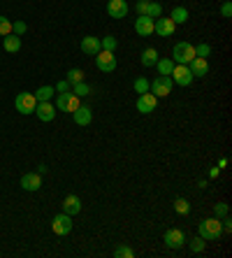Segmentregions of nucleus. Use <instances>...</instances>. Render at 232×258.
I'll return each mask as SVG.
<instances>
[{
    "label": "nucleus",
    "instance_id": "f257e3e1",
    "mask_svg": "<svg viewBox=\"0 0 232 258\" xmlns=\"http://www.w3.org/2000/svg\"><path fill=\"white\" fill-rule=\"evenodd\" d=\"M195 58V47L191 42H179L172 49V60L174 63H181V66H188L191 60Z\"/></svg>",
    "mask_w": 232,
    "mask_h": 258
},
{
    "label": "nucleus",
    "instance_id": "f03ea898",
    "mask_svg": "<svg viewBox=\"0 0 232 258\" xmlns=\"http://www.w3.org/2000/svg\"><path fill=\"white\" fill-rule=\"evenodd\" d=\"M220 233H223V226H220V219H204L200 223V237L202 240H218Z\"/></svg>",
    "mask_w": 232,
    "mask_h": 258
},
{
    "label": "nucleus",
    "instance_id": "7ed1b4c3",
    "mask_svg": "<svg viewBox=\"0 0 232 258\" xmlns=\"http://www.w3.org/2000/svg\"><path fill=\"white\" fill-rule=\"evenodd\" d=\"M172 86H174L172 77H170V75H161V77H156L153 82H151L149 89H151V93H153L156 98H165V96L172 93Z\"/></svg>",
    "mask_w": 232,
    "mask_h": 258
},
{
    "label": "nucleus",
    "instance_id": "20e7f679",
    "mask_svg": "<svg viewBox=\"0 0 232 258\" xmlns=\"http://www.w3.org/2000/svg\"><path fill=\"white\" fill-rule=\"evenodd\" d=\"M14 105H17V109L21 112V114H33V112H35V107H37L35 93H28V91L19 93V96L14 98Z\"/></svg>",
    "mask_w": 232,
    "mask_h": 258
},
{
    "label": "nucleus",
    "instance_id": "39448f33",
    "mask_svg": "<svg viewBox=\"0 0 232 258\" xmlns=\"http://www.w3.org/2000/svg\"><path fill=\"white\" fill-rule=\"evenodd\" d=\"M96 66H98V70H102V72H112L114 68H116V56H114V51L100 49L96 54Z\"/></svg>",
    "mask_w": 232,
    "mask_h": 258
},
{
    "label": "nucleus",
    "instance_id": "423d86ee",
    "mask_svg": "<svg viewBox=\"0 0 232 258\" xmlns=\"http://www.w3.org/2000/svg\"><path fill=\"white\" fill-rule=\"evenodd\" d=\"M56 107H58L60 112H67V114H70V112H74V109L79 107V98L74 96V93H70V91H67V93H58Z\"/></svg>",
    "mask_w": 232,
    "mask_h": 258
},
{
    "label": "nucleus",
    "instance_id": "0eeeda50",
    "mask_svg": "<svg viewBox=\"0 0 232 258\" xmlns=\"http://www.w3.org/2000/svg\"><path fill=\"white\" fill-rule=\"evenodd\" d=\"M170 77H172V82L174 84H179V86H188L193 82V72L188 70V66H181V63H177V66H174V70H172V75H170Z\"/></svg>",
    "mask_w": 232,
    "mask_h": 258
},
{
    "label": "nucleus",
    "instance_id": "6e6552de",
    "mask_svg": "<svg viewBox=\"0 0 232 258\" xmlns=\"http://www.w3.org/2000/svg\"><path fill=\"white\" fill-rule=\"evenodd\" d=\"M156 105H158V98L153 96V93H139V98H137V112H142V114H151L156 109Z\"/></svg>",
    "mask_w": 232,
    "mask_h": 258
},
{
    "label": "nucleus",
    "instance_id": "1a4fd4ad",
    "mask_svg": "<svg viewBox=\"0 0 232 258\" xmlns=\"http://www.w3.org/2000/svg\"><path fill=\"white\" fill-rule=\"evenodd\" d=\"M51 230H54L56 235H67L72 230V216L70 214H58L54 216V221H51Z\"/></svg>",
    "mask_w": 232,
    "mask_h": 258
},
{
    "label": "nucleus",
    "instance_id": "9d476101",
    "mask_svg": "<svg viewBox=\"0 0 232 258\" xmlns=\"http://www.w3.org/2000/svg\"><path fill=\"white\" fill-rule=\"evenodd\" d=\"M174 28H177V24H174L172 19H165V17H158L153 21V33H158L161 37H170L174 33Z\"/></svg>",
    "mask_w": 232,
    "mask_h": 258
},
{
    "label": "nucleus",
    "instance_id": "9b49d317",
    "mask_svg": "<svg viewBox=\"0 0 232 258\" xmlns=\"http://www.w3.org/2000/svg\"><path fill=\"white\" fill-rule=\"evenodd\" d=\"M165 244L170 246V249H181V246L186 244V235L179 228H170L165 233Z\"/></svg>",
    "mask_w": 232,
    "mask_h": 258
},
{
    "label": "nucleus",
    "instance_id": "f8f14e48",
    "mask_svg": "<svg viewBox=\"0 0 232 258\" xmlns=\"http://www.w3.org/2000/svg\"><path fill=\"white\" fill-rule=\"evenodd\" d=\"M153 21L156 19L146 17V14H139V19L135 21V33L137 35H142V37L151 35V33H153Z\"/></svg>",
    "mask_w": 232,
    "mask_h": 258
},
{
    "label": "nucleus",
    "instance_id": "ddd939ff",
    "mask_svg": "<svg viewBox=\"0 0 232 258\" xmlns=\"http://www.w3.org/2000/svg\"><path fill=\"white\" fill-rule=\"evenodd\" d=\"M107 14L112 19H125V14H128V3H125V0H109Z\"/></svg>",
    "mask_w": 232,
    "mask_h": 258
},
{
    "label": "nucleus",
    "instance_id": "4468645a",
    "mask_svg": "<svg viewBox=\"0 0 232 258\" xmlns=\"http://www.w3.org/2000/svg\"><path fill=\"white\" fill-rule=\"evenodd\" d=\"M21 188L24 191H40L42 188V177L40 172H28L21 177Z\"/></svg>",
    "mask_w": 232,
    "mask_h": 258
},
{
    "label": "nucleus",
    "instance_id": "2eb2a0df",
    "mask_svg": "<svg viewBox=\"0 0 232 258\" xmlns=\"http://www.w3.org/2000/svg\"><path fill=\"white\" fill-rule=\"evenodd\" d=\"M35 114L40 116V121H54V116H56V107L51 105V100H47V102H37Z\"/></svg>",
    "mask_w": 232,
    "mask_h": 258
},
{
    "label": "nucleus",
    "instance_id": "dca6fc26",
    "mask_svg": "<svg viewBox=\"0 0 232 258\" xmlns=\"http://www.w3.org/2000/svg\"><path fill=\"white\" fill-rule=\"evenodd\" d=\"M72 119H74V123H77V126H89L91 121H93V112H91L89 107L79 105V107L72 112Z\"/></svg>",
    "mask_w": 232,
    "mask_h": 258
},
{
    "label": "nucleus",
    "instance_id": "f3484780",
    "mask_svg": "<svg viewBox=\"0 0 232 258\" xmlns=\"http://www.w3.org/2000/svg\"><path fill=\"white\" fill-rule=\"evenodd\" d=\"M188 70L193 72V77H204L209 72V63L207 58H200V56H195V58L188 63Z\"/></svg>",
    "mask_w": 232,
    "mask_h": 258
},
{
    "label": "nucleus",
    "instance_id": "a211bd4d",
    "mask_svg": "<svg viewBox=\"0 0 232 258\" xmlns=\"http://www.w3.org/2000/svg\"><path fill=\"white\" fill-rule=\"evenodd\" d=\"M102 49V44H100V37H93V35H89V37H84L82 40V51L84 54H89V56H96L98 51Z\"/></svg>",
    "mask_w": 232,
    "mask_h": 258
},
{
    "label": "nucleus",
    "instance_id": "6ab92c4d",
    "mask_svg": "<svg viewBox=\"0 0 232 258\" xmlns=\"http://www.w3.org/2000/svg\"><path fill=\"white\" fill-rule=\"evenodd\" d=\"M63 212L65 214H79L82 212V200L77 198V196H67L65 200H63Z\"/></svg>",
    "mask_w": 232,
    "mask_h": 258
},
{
    "label": "nucleus",
    "instance_id": "aec40b11",
    "mask_svg": "<svg viewBox=\"0 0 232 258\" xmlns=\"http://www.w3.org/2000/svg\"><path fill=\"white\" fill-rule=\"evenodd\" d=\"M3 47H5V51H10V54H17L19 49H21V37L10 33V35H5V40H3Z\"/></svg>",
    "mask_w": 232,
    "mask_h": 258
},
{
    "label": "nucleus",
    "instance_id": "412c9836",
    "mask_svg": "<svg viewBox=\"0 0 232 258\" xmlns=\"http://www.w3.org/2000/svg\"><path fill=\"white\" fill-rule=\"evenodd\" d=\"M156 60H158V51H156L153 47H146L142 51V66L144 68H151V66H156Z\"/></svg>",
    "mask_w": 232,
    "mask_h": 258
},
{
    "label": "nucleus",
    "instance_id": "4be33fe9",
    "mask_svg": "<svg viewBox=\"0 0 232 258\" xmlns=\"http://www.w3.org/2000/svg\"><path fill=\"white\" fill-rule=\"evenodd\" d=\"M174 66H177V63H174L172 58H158V60H156V68H158V72H161V75H172Z\"/></svg>",
    "mask_w": 232,
    "mask_h": 258
},
{
    "label": "nucleus",
    "instance_id": "5701e85b",
    "mask_svg": "<svg viewBox=\"0 0 232 258\" xmlns=\"http://www.w3.org/2000/svg\"><path fill=\"white\" fill-rule=\"evenodd\" d=\"M170 19H172L174 24H186V21H188V10H186V7H174Z\"/></svg>",
    "mask_w": 232,
    "mask_h": 258
},
{
    "label": "nucleus",
    "instance_id": "b1692460",
    "mask_svg": "<svg viewBox=\"0 0 232 258\" xmlns=\"http://www.w3.org/2000/svg\"><path fill=\"white\" fill-rule=\"evenodd\" d=\"M56 91L51 89V86H42V89H37L35 91V100L37 102H47V100H51V96H54Z\"/></svg>",
    "mask_w": 232,
    "mask_h": 258
},
{
    "label": "nucleus",
    "instance_id": "393cba45",
    "mask_svg": "<svg viewBox=\"0 0 232 258\" xmlns=\"http://www.w3.org/2000/svg\"><path fill=\"white\" fill-rule=\"evenodd\" d=\"M146 17H151V19L163 17V5H161V3H156V0H149V7H146Z\"/></svg>",
    "mask_w": 232,
    "mask_h": 258
},
{
    "label": "nucleus",
    "instance_id": "a878e982",
    "mask_svg": "<svg viewBox=\"0 0 232 258\" xmlns=\"http://www.w3.org/2000/svg\"><path fill=\"white\" fill-rule=\"evenodd\" d=\"M72 93L77 98H86L91 96V86L86 84V82H79V84H72Z\"/></svg>",
    "mask_w": 232,
    "mask_h": 258
},
{
    "label": "nucleus",
    "instance_id": "bb28decb",
    "mask_svg": "<svg viewBox=\"0 0 232 258\" xmlns=\"http://www.w3.org/2000/svg\"><path fill=\"white\" fill-rule=\"evenodd\" d=\"M67 84H79V82H84V70H79V68H72L70 72H67Z\"/></svg>",
    "mask_w": 232,
    "mask_h": 258
},
{
    "label": "nucleus",
    "instance_id": "cd10ccee",
    "mask_svg": "<svg viewBox=\"0 0 232 258\" xmlns=\"http://www.w3.org/2000/svg\"><path fill=\"white\" fill-rule=\"evenodd\" d=\"M174 210H177V214H188V212H191V205H188V200L177 198L174 200Z\"/></svg>",
    "mask_w": 232,
    "mask_h": 258
},
{
    "label": "nucleus",
    "instance_id": "c85d7f7f",
    "mask_svg": "<svg viewBox=\"0 0 232 258\" xmlns=\"http://www.w3.org/2000/svg\"><path fill=\"white\" fill-rule=\"evenodd\" d=\"M100 44H102V49H107V51H114V49L119 47V42H116V37H114V35L102 37V40H100Z\"/></svg>",
    "mask_w": 232,
    "mask_h": 258
},
{
    "label": "nucleus",
    "instance_id": "c756f323",
    "mask_svg": "<svg viewBox=\"0 0 232 258\" xmlns=\"http://www.w3.org/2000/svg\"><path fill=\"white\" fill-rule=\"evenodd\" d=\"M114 256L116 258H132L135 251H132L130 246H116V249H114Z\"/></svg>",
    "mask_w": 232,
    "mask_h": 258
},
{
    "label": "nucleus",
    "instance_id": "7c9ffc66",
    "mask_svg": "<svg viewBox=\"0 0 232 258\" xmlns=\"http://www.w3.org/2000/svg\"><path fill=\"white\" fill-rule=\"evenodd\" d=\"M12 33V21L7 17H0V35L5 37V35H10Z\"/></svg>",
    "mask_w": 232,
    "mask_h": 258
},
{
    "label": "nucleus",
    "instance_id": "2f4dec72",
    "mask_svg": "<svg viewBox=\"0 0 232 258\" xmlns=\"http://www.w3.org/2000/svg\"><path fill=\"white\" fill-rule=\"evenodd\" d=\"M202 249H204V240H202V237H200V235H197V237H193V240H191V251L193 253H200Z\"/></svg>",
    "mask_w": 232,
    "mask_h": 258
},
{
    "label": "nucleus",
    "instance_id": "473e14b6",
    "mask_svg": "<svg viewBox=\"0 0 232 258\" xmlns=\"http://www.w3.org/2000/svg\"><path fill=\"white\" fill-rule=\"evenodd\" d=\"M132 86H135V91H137V93H146V91H149V82H146V79H144V77L135 79V84H132Z\"/></svg>",
    "mask_w": 232,
    "mask_h": 258
},
{
    "label": "nucleus",
    "instance_id": "72a5a7b5",
    "mask_svg": "<svg viewBox=\"0 0 232 258\" xmlns=\"http://www.w3.org/2000/svg\"><path fill=\"white\" fill-rule=\"evenodd\" d=\"M211 54V47H209V44H197L195 47V56H200V58H207V56Z\"/></svg>",
    "mask_w": 232,
    "mask_h": 258
},
{
    "label": "nucleus",
    "instance_id": "f704fd0d",
    "mask_svg": "<svg viewBox=\"0 0 232 258\" xmlns=\"http://www.w3.org/2000/svg\"><path fill=\"white\" fill-rule=\"evenodd\" d=\"M26 30H28L26 21H14V24H12V33H14V35H24Z\"/></svg>",
    "mask_w": 232,
    "mask_h": 258
},
{
    "label": "nucleus",
    "instance_id": "c9c22d12",
    "mask_svg": "<svg viewBox=\"0 0 232 258\" xmlns=\"http://www.w3.org/2000/svg\"><path fill=\"white\" fill-rule=\"evenodd\" d=\"M214 212H216V216H218V219H223V216H227V205L225 203L214 205Z\"/></svg>",
    "mask_w": 232,
    "mask_h": 258
},
{
    "label": "nucleus",
    "instance_id": "e433bc0d",
    "mask_svg": "<svg viewBox=\"0 0 232 258\" xmlns=\"http://www.w3.org/2000/svg\"><path fill=\"white\" fill-rule=\"evenodd\" d=\"M146 7H149V0H137V5H135L137 14H146Z\"/></svg>",
    "mask_w": 232,
    "mask_h": 258
},
{
    "label": "nucleus",
    "instance_id": "4c0bfd02",
    "mask_svg": "<svg viewBox=\"0 0 232 258\" xmlns=\"http://www.w3.org/2000/svg\"><path fill=\"white\" fill-rule=\"evenodd\" d=\"M72 89V86L70 84H67V82H65V79H63V82H58V84H56V93H67V91H70Z\"/></svg>",
    "mask_w": 232,
    "mask_h": 258
},
{
    "label": "nucleus",
    "instance_id": "58836bf2",
    "mask_svg": "<svg viewBox=\"0 0 232 258\" xmlns=\"http://www.w3.org/2000/svg\"><path fill=\"white\" fill-rule=\"evenodd\" d=\"M220 14H223V19H230L232 17V5H230V3H223V7H220Z\"/></svg>",
    "mask_w": 232,
    "mask_h": 258
},
{
    "label": "nucleus",
    "instance_id": "ea45409f",
    "mask_svg": "<svg viewBox=\"0 0 232 258\" xmlns=\"http://www.w3.org/2000/svg\"><path fill=\"white\" fill-rule=\"evenodd\" d=\"M220 226H223V230H225V233H230V230H232V221L227 219V216H223V221H220Z\"/></svg>",
    "mask_w": 232,
    "mask_h": 258
},
{
    "label": "nucleus",
    "instance_id": "a19ab883",
    "mask_svg": "<svg viewBox=\"0 0 232 258\" xmlns=\"http://www.w3.org/2000/svg\"><path fill=\"white\" fill-rule=\"evenodd\" d=\"M218 172H220V168H214L211 172H209V177H218Z\"/></svg>",
    "mask_w": 232,
    "mask_h": 258
}]
</instances>
